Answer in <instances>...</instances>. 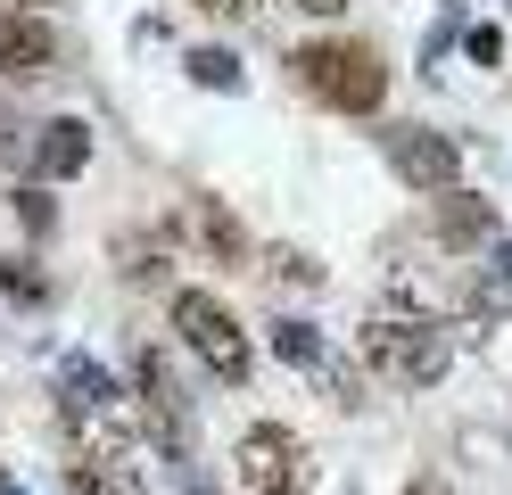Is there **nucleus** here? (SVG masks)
Instances as JSON below:
<instances>
[{"label": "nucleus", "instance_id": "nucleus-1", "mask_svg": "<svg viewBox=\"0 0 512 495\" xmlns=\"http://www.w3.org/2000/svg\"><path fill=\"white\" fill-rule=\"evenodd\" d=\"M364 372H380L389 388H438L446 363H455V339H446L438 314H372L356 330Z\"/></svg>", "mask_w": 512, "mask_h": 495}, {"label": "nucleus", "instance_id": "nucleus-2", "mask_svg": "<svg viewBox=\"0 0 512 495\" xmlns=\"http://www.w3.org/2000/svg\"><path fill=\"white\" fill-rule=\"evenodd\" d=\"M290 75H298V91H314L339 116H380V99H389V66H380L372 42H298Z\"/></svg>", "mask_w": 512, "mask_h": 495}, {"label": "nucleus", "instance_id": "nucleus-3", "mask_svg": "<svg viewBox=\"0 0 512 495\" xmlns=\"http://www.w3.org/2000/svg\"><path fill=\"white\" fill-rule=\"evenodd\" d=\"M174 330H182V347L207 363L215 380H248L256 372V347H248V330H240V314L223 306L215 289H174Z\"/></svg>", "mask_w": 512, "mask_h": 495}, {"label": "nucleus", "instance_id": "nucleus-4", "mask_svg": "<svg viewBox=\"0 0 512 495\" xmlns=\"http://www.w3.org/2000/svg\"><path fill=\"white\" fill-rule=\"evenodd\" d=\"M232 479H240L248 495H306V487H314V454H306L298 429L248 421L240 446H232Z\"/></svg>", "mask_w": 512, "mask_h": 495}, {"label": "nucleus", "instance_id": "nucleus-5", "mask_svg": "<svg viewBox=\"0 0 512 495\" xmlns=\"http://www.w3.org/2000/svg\"><path fill=\"white\" fill-rule=\"evenodd\" d=\"M380 157H389L397 182L422 190V198L463 190V141H455V132H430V124H380Z\"/></svg>", "mask_w": 512, "mask_h": 495}, {"label": "nucleus", "instance_id": "nucleus-6", "mask_svg": "<svg viewBox=\"0 0 512 495\" xmlns=\"http://www.w3.org/2000/svg\"><path fill=\"white\" fill-rule=\"evenodd\" d=\"M133 396H141V421H149V438L166 446V462H190V396L174 380L166 347H141L133 355Z\"/></svg>", "mask_w": 512, "mask_h": 495}, {"label": "nucleus", "instance_id": "nucleus-7", "mask_svg": "<svg viewBox=\"0 0 512 495\" xmlns=\"http://www.w3.org/2000/svg\"><path fill=\"white\" fill-rule=\"evenodd\" d=\"M166 248H190L199 264H248V231H240V215L223 207V198L190 190V198H174V215H166Z\"/></svg>", "mask_w": 512, "mask_h": 495}, {"label": "nucleus", "instance_id": "nucleus-8", "mask_svg": "<svg viewBox=\"0 0 512 495\" xmlns=\"http://www.w3.org/2000/svg\"><path fill=\"white\" fill-rule=\"evenodd\" d=\"M430 240L438 248H496L504 231H496V198H479V190H446V198H430Z\"/></svg>", "mask_w": 512, "mask_h": 495}, {"label": "nucleus", "instance_id": "nucleus-9", "mask_svg": "<svg viewBox=\"0 0 512 495\" xmlns=\"http://www.w3.org/2000/svg\"><path fill=\"white\" fill-rule=\"evenodd\" d=\"M58 413H124V388H116V372L100 355H83V347H67L58 355Z\"/></svg>", "mask_w": 512, "mask_h": 495}, {"label": "nucleus", "instance_id": "nucleus-10", "mask_svg": "<svg viewBox=\"0 0 512 495\" xmlns=\"http://www.w3.org/2000/svg\"><path fill=\"white\" fill-rule=\"evenodd\" d=\"M83 165H91V124H83V116L34 124V182H75Z\"/></svg>", "mask_w": 512, "mask_h": 495}, {"label": "nucleus", "instance_id": "nucleus-11", "mask_svg": "<svg viewBox=\"0 0 512 495\" xmlns=\"http://www.w3.org/2000/svg\"><path fill=\"white\" fill-rule=\"evenodd\" d=\"M58 66V33L42 17H0V75H50Z\"/></svg>", "mask_w": 512, "mask_h": 495}, {"label": "nucleus", "instance_id": "nucleus-12", "mask_svg": "<svg viewBox=\"0 0 512 495\" xmlns=\"http://www.w3.org/2000/svg\"><path fill=\"white\" fill-rule=\"evenodd\" d=\"M265 339H273V355L290 363V372H323V363H331V347H323V330H314V322H298V314H281V322L265 330Z\"/></svg>", "mask_w": 512, "mask_h": 495}, {"label": "nucleus", "instance_id": "nucleus-13", "mask_svg": "<svg viewBox=\"0 0 512 495\" xmlns=\"http://www.w3.org/2000/svg\"><path fill=\"white\" fill-rule=\"evenodd\" d=\"M471 306L496 314V322H512V240L488 248V264H479V281H471Z\"/></svg>", "mask_w": 512, "mask_h": 495}, {"label": "nucleus", "instance_id": "nucleus-14", "mask_svg": "<svg viewBox=\"0 0 512 495\" xmlns=\"http://www.w3.org/2000/svg\"><path fill=\"white\" fill-rule=\"evenodd\" d=\"M182 66H190V83H199V91H240V83H248V66L223 50V42H199Z\"/></svg>", "mask_w": 512, "mask_h": 495}, {"label": "nucleus", "instance_id": "nucleus-15", "mask_svg": "<svg viewBox=\"0 0 512 495\" xmlns=\"http://www.w3.org/2000/svg\"><path fill=\"white\" fill-rule=\"evenodd\" d=\"M0 289H9L17 306H34V314L50 306V273H42L34 256H0Z\"/></svg>", "mask_w": 512, "mask_h": 495}, {"label": "nucleus", "instance_id": "nucleus-16", "mask_svg": "<svg viewBox=\"0 0 512 495\" xmlns=\"http://www.w3.org/2000/svg\"><path fill=\"white\" fill-rule=\"evenodd\" d=\"M265 273H273L281 289H323V264H314L306 248H265Z\"/></svg>", "mask_w": 512, "mask_h": 495}, {"label": "nucleus", "instance_id": "nucleus-17", "mask_svg": "<svg viewBox=\"0 0 512 495\" xmlns=\"http://www.w3.org/2000/svg\"><path fill=\"white\" fill-rule=\"evenodd\" d=\"M314 380H323V396H331L339 413H356V405H364V380H356V363H339V355H331V363H323Z\"/></svg>", "mask_w": 512, "mask_h": 495}, {"label": "nucleus", "instance_id": "nucleus-18", "mask_svg": "<svg viewBox=\"0 0 512 495\" xmlns=\"http://www.w3.org/2000/svg\"><path fill=\"white\" fill-rule=\"evenodd\" d=\"M463 33H471V25H463V9H438V17H430V33H422V66H438L446 50L463 42Z\"/></svg>", "mask_w": 512, "mask_h": 495}, {"label": "nucleus", "instance_id": "nucleus-19", "mask_svg": "<svg viewBox=\"0 0 512 495\" xmlns=\"http://www.w3.org/2000/svg\"><path fill=\"white\" fill-rule=\"evenodd\" d=\"M9 207H17V223H25V231H34V240H50V231H58V207H50V198H42L34 182H25V190L9 198Z\"/></svg>", "mask_w": 512, "mask_h": 495}, {"label": "nucleus", "instance_id": "nucleus-20", "mask_svg": "<svg viewBox=\"0 0 512 495\" xmlns=\"http://www.w3.org/2000/svg\"><path fill=\"white\" fill-rule=\"evenodd\" d=\"M463 50H471L479 66H504V25H471V33H463Z\"/></svg>", "mask_w": 512, "mask_h": 495}, {"label": "nucleus", "instance_id": "nucleus-21", "mask_svg": "<svg viewBox=\"0 0 512 495\" xmlns=\"http://www.w3.org/2000/svg\"><path fill=\"white\" fill-rule=\"evenodd\" d=\"M116 256H124V273H133V281H157V240H124Z\"/></svg>", "mask_w": 512, "mask_h": 495}, {"label": "nucleus", "instance_id": "nucleus-22", "mask_svg": "<svg viewBox=\"0 0 512 495\" xmlns=\"http://www.w3.org/2000/svg\"><path fill=\"white\" fill-rule=\"evenodd\" d=\"M67 495H116L100 471H83V462H67Z\"/></svg>", "mask_w": 512, "mask_h": 495}, {"label": "nucleus", "instance_id": "nucleus-23", "mask_svg": "<svg viewBox=\"0 0 512 495\" xmlns=\"http://www.w3.org/2000/svg\"><path fill=\"white\" fill-rule=\"evenodd\" d=\"M290 9H306V17H339L347 0H290Z\"/></svg>", "mask_w": 512, "mask_h": 495}, {"label": "nucleus", "instance_id": "nucleus-24", "mask_svg": "<svg viewBox=\"0 0 512 495\" xmlns=\"http://www.w3.org/2000/svg\"><path fill=\"white\" fill-rule=\"evenodd\" d=\"M199 9H215V17H240V9H248V0H199Z\"/></svg>", "mask_w": 512, "mask_h": 495}, {"label": "nucleus", "instance_id": "nucleus-25", "mask_svg": "<svg viewBox=\"0 0 512 495\" xmlns=\"http://www.w3.org/2000/svg\"><path fill=\"white\" fill-rule=\"evenodd\" d=\"M9 9H17V17H42V9H50V0H9Z\"/></svg>", "mask_w": 512, "mask_h": 495}, {"label": "nucleus", "instance_id": "nucleus-26", "mask_svg": "<svg viewBox=\"0 0 512 495\" xmlns=\"http://www.w3.org/2000/svg\"><path fill=\"white\" fill-rule=\"evenodd\" d=\"M405 495H446V487H438V479H413V487H405Z\"/></svg>", "mask_w": 512, "mask_h": 495}, {"label": "nucleus", "instance_id": "nucleus-27", "mask_svg": "<svg viewBox=\"0 0 512 495\" xmlns=\"http://www.w3.org/2000/svg\"><path fill=\"white\" fill-rule=\"evenodd\" d=\"M0 495H17V487H9V471H0Z\"/></svg>", "mask_w": 512, "mask_h": 495}, {"label": "nucleus", "instance_id": "nucleus-28", "mask_svg": "<svg viewBox=\"0 0 512 495\" xmlns=\"http://www.w3.org/2000/svg\"><path fill=\"white\" fill-rule=\"evenodd\" d=\"M504 9H512V0H504Z\"/></svg>", "mask_w": 512, "mask_h": 495}]
</instances>
